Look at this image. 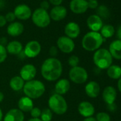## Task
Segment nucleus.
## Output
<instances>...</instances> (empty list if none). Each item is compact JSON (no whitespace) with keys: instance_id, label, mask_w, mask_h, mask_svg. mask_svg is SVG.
Masks as SVG:
<instances>
[{"instance_id":"f257e3e1","label":"nucleus","mask_w":121,"mask_h":121,"mask_svg":"<svg viewBox=\"0 0 121 121\" xmlns=\"http://www.w3.org/2000/svg\"><path fill=\"white\" fill-rule=\"evenodd\" d=\"M62 64L56 58H48L43 62L41 73L43 78L48 81H57L62 74Z\"/></svg>"},{"instance_id":"f03ea898","label":"nucleus","mask_w":121,"mask_h":121,"mask_svg":"<svg viewBox=\"0 0 121 121\" xmlns=\"http://www.w3.org/2000/svg\"><path fill=\"white\" fill-rule=\"evenodd\" d=\"M104 41L99 32L89 31L82 39V47L88 51H95L100 48Z\"/></svg>"},{"instance_id":"7ed1b4c3","label":"nucleus","mask_w":121,"mask_h":121,"mask_svg":"<svg viewBox=\"0 0 121 121\" xmlns=\"http://www.w3.org/2000/svg\"><path fill=\"white\" fill-rule=\"evenodd\" d=\"M23 91L25 96L33 100L41 97L46 91V88L43 82L34 79L24 83Z\"/></svg>"},{"instance_id":"20e7f679","label":"nucleus","mask_w":121,"mask_h":121,"mask_svg":"<svg viewBox=\"0 0 121 121\" xmlns=\"http://www.w3.org/2000/svg\"><path fill=\"white\" fill-rule=\"evenodd\" d=\"M112 57L109 51L105 48H99L95 51L93 60L94 64L100 69H108L112 64Z\"/></svg>"},{"instance_id":"39448f33","label":"nucleus","mask_w":121,"mask_h":121,"mask_svg":"<svg viewBox=\"0 0 121 121\" xmlns=\"http://www.w3.org/2000/svg\"><path fill=\"white\" fill-rule=\"evenodd\" d=\"M48 108L57 115H64L68 110V104L65 98L60 95L54 93L50 96L48 101Z\"/></svg>"},{"instance_id":"423d86ee","label":"nucleus","mask_w":121,"mask_h":121,"mask_svg":"<svg viewBox=\"0 0 121 121\" xmlns=\"http://www.w3.org/2000/svg\"><path fill=\"white\" fill-rule=\"evenodd\" d=\"M31 19L33 23L39 28H46L51 23V18L47 11L38 8L32 13Z\"/></svg>"},{"instance_id":"0eeeda50","label":"nucleus","mask_w":121,"mask_h":121,"mask_svg":"<svg viewBox=\"0 0 121 121\" xmlns=\"http://www.w3.org/2000/svg\"><path fill=\"white\" fill-rule=\"evenodd\" d=\"M70 80L76 84H83L86 82L88 78L87 71L81 66L73 67L69 73Z\"/></svg>"},{"instance_id":"6e6552de","label":"nucleus","mask_w":121,"mask_h":121,"mask_svg":"<svg viewBox=\"0 0 121 121\" xmlns=\"http://www.w3.org/2000/svg\"><path fill=\"white\" fill-rule=\"evenodd\" d=\"M58 48L64 53H70L75 48V43L73 39L66 36H60L56 41Z\"/></svg>"},{"instance_id":"1a4fd4ad","label":"nucleus","mask_w":121,"mask_h":121,"mask_svg":"<svg viewBox=\"0 0 121 121\" xmlns=\"http://www.w3.org/2000/svg\"><path fill=\"white\" fill-rule=\"evenodd\" d=\"M41 51V46L40 43L37 41H29L24 49V55L28 58H35L36 57Z\"/></svg>"},{"instance_id":"9d476101","label":"nucleus","mask_w":121,"mask_h":121,"mask_svg":"<svg viewBox=\"0 0 121 121\" xmlns=\"http://www.w3.org/2000/svg\"><path fill=\"white\" fill-rule=\"evenodd\" d=\"M13 12L17 19L23 21L28 20L29 18L31 17L32 15L31 8L28 5L24 4H21L17 5L15 7Z\"/></svg>"},{"instance_id":"9b49d317","label":"nucleus","mask_w":121,"mask_h":121,"mask_svg":"<svg viewBox=\"0 0 121 121\" xmlns=\"http://www.w3.org/2000/svg\"><path fill=\"white\" fill-rule=\"evenodd\" d=\"M69 7L71 11L76 14H81L85 13L88 9L87 0H71Z\"/></svg>"},{"instance_id":"f8f14e48","label":"nucleus","mask_w":121,"mask_h":121,"mask_svg":"<svg viewBox=\"0 0 121 121\" xmlns=\"http://www.w3.org/2000/svg\"><path fill=\"white\" fill-rule=\"evenodd\" d=\"M67 9L64 6H56L53 7L49 14L51 19H52L54 22H60L63 19H64L67 16Z\"/></svg>"},{"instance_id":"ddd939ff","label":"nucleus","mask_w":121,"mask_h":121,"mask_svg":"<svg viewBox=\"0 0 121 121\" xmlns=\"http://www.w3.org/2000/svg\"><path fill=\"white\" fill-rule=\"evenodd\" d=\"M36 75V69L32 64H26L20 70V77L24 81L34 80Z\"/></svg>"},{"instance_id":"4468645a","label":"nucleus","mask_w":121,"mask_h":121,"mask_svg":"<svg viewBox=\"0 0 121 121\" xmlns=\"http://www.w3.org/2000/svg\"><path fill=\"white\" fill-rule=\"evenodd\" d=\"M78 111L79 114L86 117H93V115L95 113V108L92 103H91L88 101H82L79 103L78 106Z\"/></svg>"},{"instance_id":"2eb2a0df","label":"nucleus","mask_w":121,"mask_h":121,"mask_svg":"<svg viewBox=\"0 0 121 121\" xmlns=\"http://www.w3.org/2000/svg\"><path fill=\"white\" fill-rule=\"evenodd\" d=\"M87 26L91 31L99 32L103 26L102 19H100L97 14H93L88 17L86 21Z\"/></svg>"},{"instance_id":"dca6fc26","label":"nucleus","mask_w":121,"mask_h":121,"mask_svg":"<svg viewBox=\"0 0 121 121\" xmlns=\"http://www.w3.org/2000/svg\"><path fill=\"white\" fill-rule=\"evenodd\" d=\"M102 97L105 103L108 105L113 104L117 98V91L111 86H106L102 93Z\"/></svg>"},{"instance_id":"f3484780","label":"nucleus","mask_w":121,"mask_h":121,"mask_svg":"<svg viewBox=\"0 0 121 121\" xmlns=\"http://www.w3.org/2000/svg\"><path fill=\"white\" fill-rule=\"evenodd\" d=\"M64 32L67 37L73 39L77 38L80 35L81 28L77 23L71 22L66 25L64 29Z\"/></svg>"},{"instance_id":"a211bd4d","label":"nucleus","mask_w":121,"mask_h":121,"mask_svg":"<svg viewBox=\"0 0 121 121\" xmlns=\"http://www.w3.org/2000/svg\"><path fill=\"white\" fill-rule=\"evenodd\" d=\"M85 92L88 97L95 98L100 93V85L95 81H89L85 86Z\"/></svg>"},{"instance_id":"6ab92c4d","label":"nucleus","mask_w":121,"mask_h":121,"mask_svg":"<svg viewBox=\"0 0 121 121\" xmlns=\"http://www.w3.org/2000/svg\"><path fill=\"white\" fill-rule=\"evenodd\" d=\"M24 112L17 108L9 110L4 117V121H24Z\"/></svg>"},{"instance_id":"aec40b11","label":"nucleus","mask_w":121,"mask_h":121,"mask_svg":"<svg viewBox=\"0 0 121 121\" xmlns=\"http://www.w3.org/2000/svg\"><path fill=\"white\" fill-rule=\"evenodd\" d=\"M7 34L13 37L20 36L24 31V25L19 22H14L10 23V24L7 26Z\"/></svg>"},{"instance_id":"412c9836","label":"nucleus","mask_w":121,"mask_h":121,"mask_svg":"<svg viewBox=\"0 0 121 121\" xmlns=\"http://www.w3.org/2000/svg\"><path fill=\"white\" fill-rule=\"evenodd\" d=\"M71 88V83L70 81L66 78H62L58 80L56 85H55V91L56 94L58 95H64L69 91Z\"/></svg>"},{"instance_id":"4be33fe9","label":"nucleus","mask_w":121,"mask_h":121,"mask_svg":"<svg viewBox=\"0 0 121 121\" xmlns=\"http://www.w3.org/2000/svg\"><path fill=\"white\" fill-rule=\"evenodd\" d=\"M108 51L112 58L121 60V40L117 39L112 41L109 46Z\"/></svg>"},{"instance_id":"5701e85b","label":"nucleus","mask_w":121,"mask_h":121,"mask_svg":"<svg viewBox=\"0 0 121 121\" xmlns=\"http://www.w3.org/2000/svg\"><path fill=\"white\" fill-rule=\"evenodd\" d=\"M18 108L19 110H20L23 112H30L31 109L34 108V103L32 99L26 96L22 97L18 101Z\"/></svg>"},{"instance_id":"b1692460","label":"nucleus","mask_w":121,"mask_h":121,"mask_svg":"<svg viewBox=\"0 0 121 121\" xmlns=\"http://www.w3.org/2000/svg\"><path fill=\"white\" fill-rule=\"evenodd\" d=\"M6 49L7 53L12 55H18L22 52L23 46L22 43L18 41H12L7 43Z\"/></svg>"},{"instance_id":"393cba45","label":"nucleus","mask_w":121,"mask_h":121,"mask_svg":"<svg viewBox=\"0 0 121 121\" xmlns=\"http://www.w3.org/2000/svg\"><path fill=\"white\" fill-rule=\"evenodd\" d=\"M24 83V81L20 77V76H16L11 78L9 81V86L13 91H19L23 89Z\"/></svg>"},{"instance_id":"a878e982","label":"nucleus","mask_w":121,"mask_h":121,"mask_svg":"<svg viewBox=\"0 0 121 121\" xmlns=\"http://www.w3.org/2000/svg\"><path fill=\"white\" fill-rule=\"evenodd\" d=\"M107 74L109 78L118 80L121 77V67L117 65H111L107 69Z\"/></svg>"},{"instance_id":"bb28decb","label":"nucleus","mask_w":121,"mask_h":121,"mask_svg":"<svg viewBox=\"0 0 121 121\" xmlns=\"http://www.w3.org/2000/svg\"><path fill=\"white\" fill-rule=\"evenodd\" d=\"M115 32V28L113 27V26L110 24H105L103 26L99 33L103 36V38L105 39H109L112 37L114 35Z\"/></svg>"},{"instance_id":"cd10ccee","label":"nucleus","mask_w":121,"mask_h":121,"mask_svg":"<svg viewBox=\"0 0 121 121\" xmlns=\"http://www.w3.org/2000/svg\"><path fill=\"white\" fill-rule=\"evenodd\" d=\"M97 15L100 19H108L110 16V11L105 5H100L96 9Z\"/></svg>"},{"instance_id":"c85d7f7f","label":"nucleus","mask_w":121,"mask_h":121,"mask_svg":"<svg viewBox=\"0 0 121 121\" xmlns=\"http://www.w3.org/2000/svg\"><path fill=\"white\" fill-rule=\"evenodd\" d=\"M53 118V112L49 108H44L41 110L40 119L41 121H51Z\"/></svg>"},{"instance_id":"c756f323","label":"nucleus","mask_w":121,"mask_h":121,"mask_svg":"<svg viewBox=\"0 0 121 121\" xmlns=\"http://www.w3.org/2000/svg\"><path fill=\"white\" fill-rule=\"evenodd\" d=\"M95 118L96 121H110L111 120V117L110 115L105 112H100L97 113Z\"/></svg>"},{"instance_id":"7c9ffc66","label":"nucleus","mask_w":121,"mask_h":121,"mask_svg":"<svg viewBox=\"0 0 121 121\" xmlns=\"http://www.w3.org/2000/svg\"><path fill=\"white\" fill-rule=\"evenodd\" d=\"M68 63H69V65L71 66V68L78 66L79 64V58L76 55H73L69 57L68 60Z\"/></svg>"},{"instance_id":"2f4dec72","label":"nucleus","mask_w":121,"mask_h":121,"mask_svg":"<svg viewBox=\"0 0 121 121\" xmlns=\"http://www.w3.org/2000/svg\"><path fill=\"white\" fill-rule=\"evenodd\" d=\"M7 58V51L6 47L0 44V64L3 63Z\"/></svg>"},{"instance_id":"473e14b6","label":"nucleus","mask_w":121,"mask_h":121,"mask_svg":"<svg viewBox=\"0 0 121 121\" xmlns=\"http://www.w3.org/2000/svg\"><path fill=\"white\" fill-rule=\"evenodd\" d=\"M30 113H31L32 118H40L41 110L38 107H34L30 111Z\"/></svg>"},{"instance_id":"72a5a7b5","label":"nucleus","mask_w":121,"mask_h":121,"mask_svg":"<svg viewBox=\"0 0 121 121\" xmlns=\"http://www.w3.org/2000/svg\"><path fill=\"white\" fill-rule=\"evenodd\" d=\"M98 6V2L97 0H88V7L91 9H96Z\"/></svg>"},{"instance_id":"f704fd0d","label":"nucleus","mask_w":121,"mask_h":121,"mask_svg":"<svg viewBox=\"0 0 121 121\" xmlns=\"http://www.w3.org/2000/svg\"><path fill=\"white\" fill-rule=\"evenodd\" d=\"M5 18H6V20L7 22H10V23H12L15 21V19H17L14 12H8L5 16Z\"/></svg>"},{"instance_id":"c9c22d12","label":"nucleus","mask_w":121,"mask_h":121,"mask_svg":"<svg viewBox=\"0 0 121 121\" xmlns=\"http://www.w3.org/2000/svg\"><path fill=\"white\" fill-rule=\"evenodd\" d=\"M49 7H50V4L47 1H43L40 4V8H41L42 9H44L46 11H47V9H49Z\"/></svg>"},{"instance_id":"e433bc0d","label":"nucleus","mask_w":121,"mask_h":121,"mask_svg":"<svg viewBox=\"0 0 121 121\" xmlns=\"http://www.w3.org/2000/svg\"><path fill=\"white\" fill-rule=\"evenodd\" d=\"M63 1L64 0H48V2L49 4H51L54 7H56V6L61 5V4L63 3Z\"/></svg>"},{"instance_id":"4c0bfd02","label":"nucleus","mask_w":121,"mask_h":121,"mask_svg":"<svg viewBox=\"0 0 121 121\" xmlns=\"http://www.w3.org/2000/svg\"><path fill=\"white\" fill-rule=\"evenodd\" d=\"M7 20L4 16L0 15V27H4L7 24Z\"/></svg>"},{"instance_id":"58836bf2","label":"nucleus","mask_w":121,"mask_h":121,"mask_svg":"<svg viewBox=\"0 0 121 121\" xmlns=\"http://www.w3.org/2000/svg\"><path fill=\"white\" fill-rule=\"evenodd\" d=\"M49 52H50V53H50V55H51V56H52V57H53V58H55L54 56L57 54V48H56V47H55V46H52V47H51Z\"/></svg>"},{"instance_id":"ea45409f","label":"nucleus","mask_w":121,"mask_h":121,"mask_svg":"<svg viewBox=\"0 0 121 121\" xmlns=\"http://www.w3.org/2000/svg\"><path fill=\"white\" fill-rule=\"evenodd\" d=\"M7 39L5 37H2L0 38V44L5 46V45H7Z\"/></svg>"},{"instance_id":"a19ab883","label":"nucleus","mask_w":121,"mask_h":121,"mask_svg":"<svg viewBox=\"0 0 121 121\" xmlns=\"http://www.w3.org/2000/svg\"><path fill=\"white\" fill-rule=\"evenodd\" d=\"M117 36L119 40H121V24L119 26V27L117 30Z\"/></svg>"},{"instance_id":"79ce46f5","label":"nucleus","mask_w":121,"mask_h":121,"mask_svg":"<svg viewBox=\"0 0 121 121\" xmlns=\"http://www.w3.org/2000/svg\"><path fill=\"white\" fill-rule=\"evenodd\" d=\"M5 7L4 0H0V10H2Z\"/></svg>"},{"instance_id":"37998d69","label":"nucleus","mask_w":121,"mask_h":121,"mask_svg":"<svg viewBox=\"0 0 121 121\" xmlns=\"http://www.w3.org/2000/svg\"><path fill=\"white\" fill-rule=\"evenodd\" d=\"M117 88H118V91L121 93V77L117 81Z\"/></svg>"},{"instance_id":"c03bdc74","label":"nucleus","mask_w":121,"mask_h":121,"mask_svg":"<svg viewBox=\"0 0 121 121\" xmlns=\"http://www.w3.org/2000/svg\"><path fill=\"white\" fill-rule=\"evenodd\" d=\"M83 121H96L95 118L93 117H86L85 118Z\"/></svg>"},{"instance_id":"a18cd8bd","label":"nucleus","mask_w":121,"mask_h":121,"mask_svg":"<svg viewBox=\"0 0 121 121\" xmlns=\"http://www.w3.org/2000/svg\"><path fill=\"white\" fill-rule=\"evenodd\" d=\"M4 95L3 94V93L0 91V103L2 102V100H4Z\"/></svg>"},{"instance_id":"49530a36","label":"nucleus","mask_w":121,"mask_h":121,"mask_svg":"<svg viewBox=\"0 0 121 121\" xmlns=\"http://www.w3.org/2000/svg\"><path fill=\"white\" fill-rule=\"evenodd\" d=\"M27 121H41V120L40 118H31Z\"/></svg>"},{"instance_id":"de8ad7c7","label":"nucleus","mask_w":121,"mask_h":121,"mask_svg":"<svg viewBox=\"0 0 121 121\" xmlns=\"http://www.w3.org/2000/svg\"><path fill=\"white\" fill-rule=\"evenodd\" d=\"M2 119H3V112L2 109L0 108V121H2Z\"/></svg>"},{"instance_id":"09e8293b","label":"nucleus","mask_w":121,"mask_h":121,"mask_svg":"<svg viewBox=\"0 0 121 121\" xmlns=\"http://www.w3.org/2000/svg\"><path fill=\"white\" fill-rule=\"evenodd\" d=\"M87 1H88V0H87Z\"/></svg>"}]
</instances>
